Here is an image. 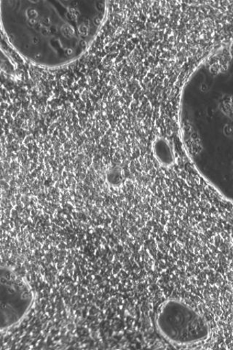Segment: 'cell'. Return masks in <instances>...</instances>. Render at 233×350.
Segmentation results:
<instances>
[{
  "label": "cell",
  "instance_id": "obj_2",
  "mask_svg": "<svg viewBox=\"0 0 233 350\" xmlns=\"http://www.w3.org/2000/svg\"><path fill=\"white\" fill-rule=\"evenodd\" d=\"M161 335L176 345H191L206 340L208 324L197 311L180 301L169 300L161 306L156 319Z\"/></svg>",
  "mask_w": 233,
  "mask_h": 350
},
{
  "label": "cell",
  "instance_id": "obj_1",
  "mask_svg": "<svg viewBox=\"0 0 233 350\" xmlns=\"http://www.w3.org/2000/svg\"><path fill=\"white\" fill-rule=\"evenodd\" d=\"M109 3L83 0H7L0 25L11 46L42 68L65 67L81 59L105 25Z\"/></svg>",
  "mask_w": 233,
  "mask_h": 350
},
{
  "label": "cell",
  "instance_id": "obj_3",
  "mask_svg": "<svg viewBox=\"0 0 233 350\" xmlns=\"http://www.w3.org/2000/svg\"><path fill=\"white\" fill-rule=\"evenodd\" d=\"M34 302L29 284L14 270L0 267V331L25 319Z\"/></svg>",
  "mask_w": 233,
  "mask_h": 350
},
{
  "label": "cell",
  "instance_id": "obj_4",
  "mask_svg": "<svg viewBox=\"0 0 233 350\" xmlns=\"http://www.w3.org/2000/svg\"><path fill=\"white\" fill-rule=\"evenodd\" d=\"M0 70L11 76L15 75L16 72L13 61L2 49H0Z\"/></svg>",
  "mask_w": 233,
  "mask_h": 350
}]
</instances>
